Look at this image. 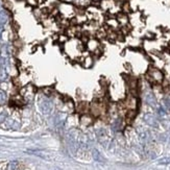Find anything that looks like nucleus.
Returning a JSON list of instances; mask_svg holds the SVG:
<instances>
[{"mask_svg":"<svg viewBox=\"0 0 170 170\" xmlns=\"http://www.w3.org/2000/svg\"><path fill=\"white\" fill-rule=\"evenodd\" d=\"M106 112V106L104 102L100 101V100H95L90 104V113L93 117H100L102 115H104Z\"/></svg>","mask_w":170,"mask_h":170,"instance_id":"obj_1","label":"nucleus"},{"mask_svg":"<svg viewBox=\"0 0 170 170\" xmlns=\"http://www.w3.org/2000/svg\"><path fill=\"white\" fill-rule=\"evenodd\" d=\"M147 77L150 82H154V84H161L164 80V74L160 69L156 68V67H149L147 71Z\"/></svg>","mask_w":170,"mask_h":170,"instance_id":"obj_2","label":"nucleus"},{"mask_svg":"<svg viewBox=\"0 0 170 170\" xmlns=\"http://www.w3.org/2000/svg\"><path fill=\"white\" fill-rule=\"evenodd\" d=\"M86 47L91 53L93 54H100V43L98 41V39L95 38H89L88 41L86 42Z\"/></svg>","mask_w":170,"mask_h":170,"instance_id":"obj_3","label":"nucleus"},{"mask_svg":"<svg viewBox=\"0 0 170 170\" xmlns=\"http://www.w3.org/2000/svg\"><path fill=\"white\" fill-rule=\"evenodd\" d=\"M39 108L42 111L43 114L48 115L52 112L53 104H52V102L50 101L49 99H47V98H41V99L39 100Z\"/></svg>","mask_w":170,"mask_h":170,"instance_id":"obj_4","label":"nucleus"},{"mask_svg":"<svg viewBox=\"0 0 170 170\" xmlns=\"http://www.w3.org/2000/svg\"><path fill=\"white\" fill-rule=\"evenodd\" d=\"M124 106L128 110H134L136 111L138 108V98L136 97V95L130 94V96H128L124 101Z\"/></svg>","mask_w":170,"mask_h":170,"instance_id":"obj_5","label":"nucleus"},{"mask_svg":"<svg viewBox=\"0 0 170 170\" xmlns=\"http://www.w3.org/2000/svg\"><path fill=\"white\" fill-rule=\"evenodd\" d=\"M143 120L150 126H158V120H157L156 116L154 114H151V113H146V114H144Z\"/></svg>","mask_w":170,"mask_h":170,"instance_id":"obj_6","label":"nucleus"},{"mask_svg":"<svg viewBox=\"0 0 170 170\" xmlns=\"http://www.w3.org/2000/svg\"><path fill=\"white\" fill-rule=\"evenodd\" d=\"M80 123L85 126H89L92 124L93 120H94V117L90 114V113H87V114H82L80 115Z\"/></svg>","mask_w":170,"mask_h":170,"instance_id":"obj_7","label":"nucleus"},{"mask_svg":"<svg viewBox=\"0 0 170 170\" xmlns=\"http://www.w3.org/2000/svg\"><path fill=\"white\" fill-rule=\"evenodd\" d=\"M80 63H82V65L85 68H91L93 66V64H94V58H93L92 55L88 54V55L82 56L80 58Z\"/></svg>","mask_w":170,"mask_h":170,"instance_id":"obj_8","label":"nucleus"},{"mask_svg":"<svg viewBox=\"0 0 170 170\" xmlns=\"http://www.w3.org/2000/svg\"><path fill=\"white\" fill-rule=\"evenodd\" d=\"M76 111H77L78 113H80L82 115L87 114V113H89V111H90V104L86 101L79 102L78 106H76Z\"/></svg>","mask_w":170,"mask_h":170,"instance_id":"obj_9","label":"nucleus"},{"mask_svg":"<svg viewBox=\"0 0 170 170\" xmlns=\"http://www.w3.org/2000/svg\"><path fill=\"white\" fill-rule=\"evenodd\" d=\"M66 114H64V113H58V114H56V116L54 117V123H55L56 126H63L65 123V121H66Z\"/></svg>","mask_w":170,"mask_h":170,"instance_id":"obj_10","label":"nucleus"},{"mask_svg":"<svg viewBox=\"0 0 170 170\" xmlns=\"http://www.w3.org/2000/svg\"><path fill=\"white\" fill-rule=\"evenodd\" d=\"M116 19L117 21H118L119 25H121L122 27H124V26L128 24V17L126 16V14H124V13H119V14L117 15Z\"/></svg>","mask_w":170,"mask_h":170,"instance_id":"obj_11","label":"nucleus"},{"mask_svg":"<svg viewBox=\"0 0 170 170\" xmlns=\"http://www.w3.org/2000/svg\"><path fill=\"white\" fill-rule=\"evenodd\" d=\"M145 101L146 103L148 104V106H152V108H154V106H157V99L156 97H154V95L152 94V93L148 92L145 94Z\"/></svg>","mask_w":170,"mask_h":170,"instance_id":"obj_12","label":"nucleus"},{"mask_svg":"<svg viewBox=\"0 0 170 170\" xmlns=\"http://www.w3.org/2000/svg\"><path fill=\"white\" fill-rule=\"evenodd\" d=\"M106 26H108L109 29L116 30L117 28L119 27V23H118V21H117V19L110 18L106 20Z\"/></svg>","mask_w":170,"mask_h":170,"instance_id":"obj_13","label":"nucleus"},{"mask_svg":"<svg viewBox=\"0 0 170 170\" xmlns=\"http://www.w3.org/2000/svg\"><path fill=\"white\" fill-rule=\"evenodd\" d=\"M138 135H139V139H140L142 142H147L149 140V133L145 130H138Z\"/></svg>","mask_w":170,"mask_h":170,"instance_id":"obj_14","label":"nucleus"},{"mask_svg":"<svg viewBox=\"0 0 170 170\" xmlns=\"http://www.w3.org/2000/svg\"><path fill=\"white\" fill-rule=\"evenodd\" d=\"M8 21V14L6 10H0V26L4 25Z\"/></svg>","mask_w":170,"mask_h":170,"instance_id":"obj_15","label":"nucleus"},{"mask_svg":"<svg viewBox=\"0 0 170 170\" xmlns=\"http://www.w3.org/2000/svg\"><path fill=\"white\" fill-rule=\"evenodd\" d=\"M92 156H93V159H94L95 161H97V162H101V163L104 162L103 157H102L101 154H100L97 149H95V148H93L92 149Z\"/></svg>","mask_w":170,"mask_h":170,"instance_id":"obj_16","label":"nucleus"},{"mask_svg":"<svg viewBox=\"0 0 170 170\" xmlns=\"http://www.w3.org/2000/svg\"><path fill=\"white\" fill-rule=\"evenodd\" d=\"M7 78V70L4 66L0 67V82H4Z\"/></svg>","mask_w":170,"mask_h":170,"instance_id":"obj_17","label":"nucleus"},{"mask_svg":"<svg viewBox=\"0 0 170 170\" xmlns=\"http://www.w3.org/2000/svg\"><path fill=\"white\" fill-rule=\"evenodd\" d=\"M19 166V163L17 161H12L7 164L6 166V170H16Z\"/></svg>","mask_w":170,"mask_h":170,"instance_id":"obj_18","label":"nucleus"},{"mask_svg":"<svg viewBox=\"0 0 170 170\" xmlns=\"http://www.w3.org/2000/svg\"><path fill=\"white\" fill-rule=\"evenodd\" d=\"M136 117V111L134 110H128L126 113V120L127 121H132L133 119Z\"/></svg>","mask_w":170,"mask_h":170,"instance_id":"obj_19","label":"nucleus"},{"mask_svg":"<svg viewBox=\"0 0 170 170\" xmlns=\"http://www.w3.org/2000/svg\"><path fill=\"white\" fill-rule=\"evenodd\" d=\"M7 100V96H6V93L3 90H0V106L4 104Z\"/></svg>","mask_w":170,"mask_h":170,"instance_id":"obj_20","label":"nucleus"},{"mask_svg":"<svg viewBox=\"0 0 170 170\" xmlns=\"http://www.w3.org/2000/svg\"><path fill=\"white\" fill-rule=\"evenodd\" d=\"M158 114L160 117H165L167 115V110L163 106H160V108L158 109Z\"/></svg>","mask_w":170,"mask_h":170,"instance_id":"obj_21","label":"nucleus"},{"mask_svg":"<svg viewBox=\"0 0 170 170\" xmlns=\"http://www.w3.org/2000/svg\"><path fill=\"white\" fill-rule=\"evenodd\" d=\"M159 164H161V165H168V164H170V158L168 157V158L161 159V160L159 161Z\"/></svg>","mask_w":170,"mask_h":170,"instance_id":"obj_22","label":"nucleus"},{"mask_svg":"<svg viewBox=\"0 0 170 170\" xmlns=\"http://www.w3.org/2000/svg\"><path fill=\"white\" fill-rule=\"evenodd\" d=\"M7 54H8V51H7V46H2V48H1V56L2 58H6L7 56Z\"/></svg>","mask_w":170,"mask_h":170,"instance_id":"obj_23","label":"nucleus"},{"mask_svg":"<svg viewBox=\"0 0 170 170\" xmlns=\"http://www.w3.org/2000/svg\"><path fill=\"white\" fill-rule=\"evenodd\" d=\"M6 120V114L5 113H0V123H3Z\"/></svg>","mask_w":170,"mask_h":170,"instance_id":"obj_24","label":"nucleus"},{"mask_svg":"<svg viewBox=\"0 0 170 170\" xmlns=\"http://www.w3.org/2000/svg\"><path fill=\"white\" fill-rule=\"evenodd\" d=\"M27 2L32 6H36L38 4V0H27Z\"/></svg>","mask_w":170,"mask_h":170,"instance_id":"obj_25","label":"nucleus"},{"mask_svg":"<svg viewBox=\"0 0 170 170\" xmlns=\"http://www.w3.org/2000/svg\"><path fill=\"white\" fill-rule=\"evenodd\" d=\"M1 34H2V26H0V39H1Z\"/></svg>","mask_w":170,"mask_h":170,"instance_id":"obj_26","label":"nucleus"},{"mask_svg":"<svg viewBox=\"0 0 170 170\" xmlns=\"http://www.w3.org/2000/svg\"><path fill=\"white\" fill-rule=\"evenodd\" d=\"M0 5H1V1H0Z\"/></svg>","mask_w":170,"mask_h":170,"instance_id":"obj_27","label":"nucleus"}]
</instances>
